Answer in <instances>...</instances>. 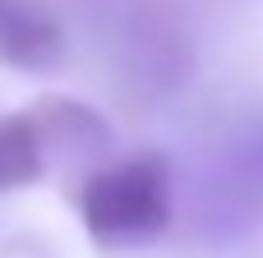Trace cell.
<instances>
[{
  "label": "cell",
  "instance_id": "6da1fadb",
  "mask_svg": "<svg viewBox=\"0 0 263 258\" xmlns=\"http://www.w3.org/2000/svg\"><path fill=\"white\" fill-rule=\"evenodd\" d=\"M171 194H176L171 162L162 152H139V157L92 171L79 185V217H83L88 240L102 254L129 249V245H148L166 235L171 212H176Z\"/></svg>",
  "mask_w": 263,
  "mask_h": 258
},
{
  "label": "cell",
  "instance_id": "277c9868",
  "mask_svg": "<svg viewBox=\"0 0 263 258\" xmlns=\"http://www.w3.org/2000/svg\"><path fill=\"white\" fill-rule=\"evenodd\" d=\"M42 171H46V152H42L32 115L28 111L0 115V194L37 185Z\"/></svg>",
  "mask_w": 263,
  "mask_h": 258
},
{
  "label": "cell",
  "instance_id": "7a4b0ae2",
  "mask_svg": "<svg viewBox=\"0 0 263 258\" xmlns=\"http://www.w3.org/2000/svg\"><path fill=\"white\" fill-rule=\"evenodd\" d=\"M69 55L60 14L46 0H0V65L18 74H51Z\"/></svg>",
  "mask_w": 263,
  "mask_h": 258
},
{
  "label": "cell",
  "instance_id": "3957f363",
  "mask_svg": "<svg viewBox=\"0 0 263 258\" xmlns=\"http://www.w3.org/2000/svg\"><path fill=\"white\" fill-rule=\"evenodd\" d=\"M32 125H37V138H42V152H69V157H97L106 143H111V129L106 120L79 102V97H42L37 106H28Z\"/></svg>",
  "mask_w": 263,
  "mask_h": 258
}]
</instances>
